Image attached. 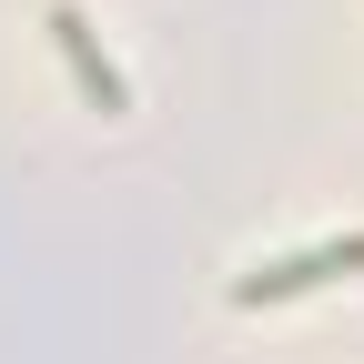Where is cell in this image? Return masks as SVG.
<instances>
[{
	"label": "cell",
	"mask_w": 364,
	"mask_h": 364,
	"mask_svg": "<svg viewBox=\"0 0 364 364\" xmlns=\"http://www.w3.org/2000/svg\"><path fill=\"white\" fill-rule=\"evenodd\" d=\"M334 273H364V233H344V243H314V253H294V263H263V273H243V304H284V294H314V284H334Z\"/></svg>",
	"instance_id": "cell-1"
}]
</instances>
